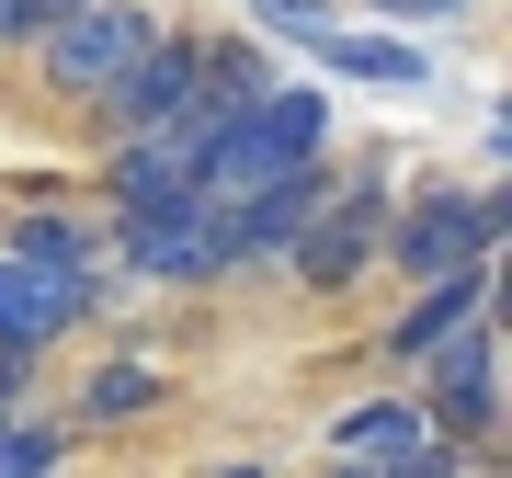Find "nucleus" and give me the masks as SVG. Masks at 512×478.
Returning a JSON list of instances; mask_svg holds the SVG:
<instances>
[{"label":"nucleus","instance_id":"1","mask_svg":"<svg viewBox=\"0 0 512 478\" xmlns=\"http://www.w3.org/2000/svg\"><path fill=\"white\" fill-rule=\"evenodd\" d=\"M319 126L330 114L308 92H251V103H205V137H194V205H228L274 171H308L319 160Z\"/></svg>","mask_w":512,"mask_h":478},{"label":"nucleus","instance_id":"2","mask_svg":"<svg viewBox=\"0 0 512 478\" xmlns=\"http://www.w3.org/2000/svg\"><path fill=\"white\" fill-rule=\"evenodd\" d=\"M148 46V12H114V0H69V12L46 23V80L57 92H103L114 69Z\"/></svg>","mask_w":512,"mask_h":478},{"label":"nucleus","instance_id":"3","mask_svg":"<svg viewBox=\"0 0 512 478\" xmlns=\"http://www.w3.org/2000/svg\"><path fill=\"white\" fill-rule=\"evenodd\" d=\"M194 103H205V69H194V46H171V35H148L126 69L103 80L114 137H148V126H171V114H194Z\"/></svg>","mask_w":512,"mask_h":478},{"label":"nucleus","instance_id":"4","mask_svg":"<svg viewBox=\"0 0 512 478\" xmlns=\"http://www.w3.org/2000/svg\"><path fill=\"white\" fill-rule=\"evenodd\" d=\"M490 239H501V194H433V205L399 217V262L433 285V274H456V262H490Z\"/></svg>","mask_w":512,"mask_h":478},{"label":"nucleus","instance_id":"5","mask_svg":"<svg viewBox=\"0 0 512 478\" xmlns=\"http://www.w3.org/2000/svg\"><path fill=\"white\" fill-rule=\"evenodd\" d=\"M126 262H137L148 285H205V274H228L217 205H160V217H126Z\"/></svg>","mask_w":512,"mask_h":478},{"label":"nucleus","instance_id":"6","mask_svg":"<svg viewBox=\"0 0 512 478\" xmlns=\"http://www.w3.org/2000/svg\"><path fill=\"white\" fill-rule=\"evenodd\" d=\"M80 308H92V285H80V274H57V262H23V251H0V342H12V353L57 342Z\"/></svg>","mask_w":512,"mask_h":478},{"label":"nucleus","instance_id":"7","mask_svg":"<svg viewBox=\"0 0 512 478\" xmlns=\"http://www.w3.org/2000/svg\"><path fill=\"white\" fill-rule=\"evenodd\" d=\"M376 205H387V194H342V205L319 194L308 217H296V239H285V251H296V274H308V285H342L353 262L376 251Z\"/></svg>","mask_w":512,"mask_h":478},{"label":"nucleus","instance_id":"8","mask_svg":"<svg viewBox=\"0 0 512 478\" xmlns=\"http://www.w3.org/2000/svg\"><path fill=\"white\" fill-rule=\"evenodd\" d=\"M421 365H433V410H444V433H490V422H501V365H490V342H478V331H444Z\"/></svg>","mask_w":512,"mask_h":478},{"label":"nucleus","instance_id":"9","mask_svg":"<svg viewBox=\"0 0 512 478\" xmlns=\"http://www.w3.org/2000/svg\"><path fill=\"white\" fill-rule=\"evenodd\" d=\"M478 296H490V262H456V274H433V296H421V308L399 319V353L421 365V353H433L444 331H467V319H478Z\"/></svg>","mask_w":512,"mask_h":478},{"label":"nucleus","instance_id":"10","mask_svg":"<svg viewBox=\"0 0 512 478\" xmlns=\"http://www.w3.org/2000/svg\"><path fill=\"white\" fill-rule=\"evenodd\" d=\"M319 46H330V69H353V80H421L410 46H376V35H319Z\"/></svg>","mask_w":512,"mask_h":478},{"label":"nucleus","instance_id":"11","mask_svg":"<svg viewBox=\"0 0 512 478\" xmlns=\"http://www.w3.org/2000/svg\"><path fill=\"white\" fill-rule=\"evenodd\" d=\"M376 478H456V444H444L433 422H421L410 444H387V467H376Z\"/></svg>","mask_w":512,"mask_h":478},{"label":"nucleus","instance_id":"12","mask_svg":"<svg viewBox=\"0 0 512 478\" xmlns=\"http://www.w3.org/2000/svg\"><path fill=\"white\" fill-rule=\"evenodd\" d=\"M12 251H23V262H57V274H80V239L57 228V217H23V228H12Z\"/></svg>","mask_w":512,"mask_h":478},{"label":"nucleus","instance_id":"13","mask_svg":"<svg viewBox=\"0 0 512 478\" xmlns=\"http://www.w3.org/2000/svg\"><path fill=\"white\" fill-rule=\"evenodd\" d=\"M0 478H57V433H0Z\"/></svg>","mask_w":512,"mask_h":478},{"label":"nucleus","instance_id":"14","mask_svg":"<svg viewBox=\"0 0 512 478\" xmlns=\"http://www.w3.org/2000/svg\"><path fill=\"white\" fill-rule=\"evenodd\" d=\"M137 399H148V365H103V376H92V410H103V422L137 410Z\"/></svg>","mask_w":512,"mask_h":478},{"label":"nucleus","instance_id":"15","mask_svg":"<svg viewBox=\"0 0 512 478\" xmlns=\"http://www.w3.org/2000/svg\"><path fill=\"white\" fill-rule=\"evenodd\" d=\"M262 23H274V35H296V46H319V35H330L319 0H262Z\"/></svg>","mask_w":512,"mask_h":478},{"label":"nucleus","instance_id":"16","mask_svg":"<svg viewBox=\"0 0 512 478\" xmlns=\"http://www.w3.org/2000/svg\"><path fill=\"white\" fill-rule=\"evenodd\" d=\"M57 12H69V0H0V46H12V35H46Z\"/></svg>","mask_w":512,"mask_h":478},{"label":"nucleus","instance_id":"17","mask_svg":"<svg viewBox=\"0 0 512 478\" xmlns=\"http://www.w3.org/2000/svg\"><path fill=\"white\" fill-rule=\"evenodd\" d=\"M387 12H456V0H387Z\"/></svg>","mask_w":512,"mask_h":478},{"label":"nucleus","instance_id":"18","mask_svg":"<svg viewBox=\"0 0 512 478\" xmlns=\"http://www.w3.org/2000/svg\"><path fill=\"white\" fill-rule=\"evenodd\" d=\"M330 478H376V467H330Z\"/></svg>","mask_w":512,"mask_h":478},{"label":"nucleus","instance_id":"19","mask_svg":"<svg viewBox=\"0 0 512 478\" xmlns=\"http://www.w3.org/2000/svg\"><path fill=\"white\" fill-rule=\"evenodd\" d=\"M217 478H262V467H217Z\"/></svg>","mask_w":512,"mask_h":478}]
</instances>
